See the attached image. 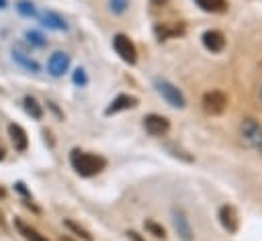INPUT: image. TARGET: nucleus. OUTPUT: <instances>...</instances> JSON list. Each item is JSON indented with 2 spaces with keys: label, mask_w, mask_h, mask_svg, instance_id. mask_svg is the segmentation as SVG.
I'll return each mask as SVG.
<instances>
[{
  "label": "nucleus",
  "mask_w": 262,
  "mask_h": 241,
  "mask_svg": "<svg viewBox=\"0 0 262 241\" xmlns=\"http://www.w3.org/2000/svg\"><path fill=\"white\" fill-rule=\"evenodd\" d=\"M70 163H72V167L80 174V176H84V178H90V176H96V174H100L104 167H106V159L104 157H100V155H96V153H88V151H84V149H72V153H70Z\"/></svg>",
  "instance_id": "1"
},
{
  "label": "nucleus",
  "mask_w": 262,
  "mask_h": 241,
  "mask_svg": "<svg viewBox=\"0 0 262 241\" xmlns=\"http://www.w3.org/2000/svg\"><path fill=\"white\" fill-rule=\"evenodd\" d=\"M154 86H156L158 94H160L170 106H176V108H182V106H184V96H182V92H180L174 84H170L168 80L156 78V80H154Z\"/></svg>",
  "instance_id": "2"
},
{
  "label": "nucleus",
  "mask_w": 262,
  "mask_h": 241,
  "mask_svg": "<svg viewBox=\"0 0 262 241\" xmlns=\"http://www.w3.org/2000/svg\"><path fill=\"white\" fill-rule=\"evenodd\" d=\"M239 131H242V139H244L246 145H250L252 149L262 151V127L254 118H244Z\"/></svg>",
  "instance_id": "3"
},
{
  "label": "nucleus",
  "mask_w": 262,
  "mask_h": 241,
  "mask_svg": "<svg viewBox=\"0 0 262 241\" xmlns=\"http://www.w3.org/2000/svg\"><path fill=\"white\" fill-rule=\"evenodd\" d=\"M113 47H115L117 55L123 61H127V63H135L137 61V49H135V45L131 43V39L127 35H121V33L115 35L113 37Z\"/></svg>",
  "instance_id": "4"
},
{
  "label": "nucleus",
  "mask_w": 262,
  "mask_h": 241,
  "mask_svg": "<svg viewBox=\"0 0 262 241\" xmlns=\"http://www.w3.org/2000/svg\"><path fill=\"white\" fill-rule=\"evenodd\" d=\"M227 106V98L223 92H217V90H211V92H205L203 94V108L205 112L209 114H221Z\"/></svg>",
  "instance_id": "5"
},
{
  "label": "nucleus",
  "mask_w": 262,
  "mask_h": 241,
  "mask_svg": "<svg viewBox=\"0 0 262 241\" xmlns=\"http://www.w3.org/2000/svg\"><path fill=\"white\" fill-rule=\"evenodd\" d=\"M143 127H145V131L149 135L162 137V135H166L170 131V120L166 116H160V114H147L143 118Z\"/></svg>",
  "instance_id": "6"
},
{
  "label": "nucleus",
  "mask_w": 262,
  "mask_h": 241,
  "mask_svg": "<svg viewBox=\"0 0 262 241\" xmlns=\"http://www.w3.org/2000/svg\"><path fill=\"white\" fill-rule=\"evenodd\" d=\"M70 65V55L63 53V51H55L49 61H47V67H49V74L51 76H61Z\"/></svg>",
  "instance_id": "7"
},
{
  "label": "nucleus",
  "mask_w": 262,
  "mask_h": 241,
  "mask_svg": "<svg viewBox=\"0 0 262 241\" xmlns=\"http://www.w3.org/2000/svg\"><path fill=\"white\" fill-rule=\"evenodd\" d=\"M219 221H221V225H223L225 231H229V233H235L237 231V212H235L233 206L223 204L219 208Z\"/></svg>",
  "instance_id": "8"
},
{
  "label": "nucleus",
  "mask_w": 262,
  "mask_h": 241,
  "mask_svg": "<svg viewBox=\"0 0 262 241\" xmlns=\"http://www.w3.org/2000/svg\"><path fill=\"white\" fill-rule=\"evenodd\" d=\"M8 137H10V141H12V145H14L16 151H25L27 149L29 139H27V133H25V129L20 125L10 123L8 125Z\"/></svg>",
  "instance_id": "9"
},
{
  "label": "nucleus",
  "mask_w": 262,
  "mask_h": 241,
  "mask_svg": "<svg viewBox=\"0 0 262 241\" xmlns=\"http://www.w3.org/2000/svg\"><path fill=\"white\" fill-rule=\"evenodd\" d=\"M133 106H137V98H135V96H129V94H121V96H117V98L108 104L106 114H115V112H121V110L133 108Z\"/></svg>",
  "instance_id": "10"
},
{
  "label": "nucleus",
  "mask_w": 262,
  "mask_h": 241,
  "mask_svg": "<svg viewBox=\"0 0 262 241\" xmlns=\"http://www.w3.org/2000/svg\"><path fill=\"white\" fill-rule=\"evenodd\" d=\"M14 227L18 229V233L27 239V241H49L47 237H43L37 229H33L29 223H25L23 219H14Z\"/></svg>",
  "instance_id": "11"
},
{
  "label": "nucleus",
  "mask_w": 262,
  "mask_h": 241,
  "mask_svg": "<svg viewBox=\"0 0 262 241\" xmlns=\"http://www.w3.org/2000/svg\"><path fill=\"white\" fill-rule=\"evenodd\" d=\"M203 45L209 49V51H221L223 45H225V37L219 33V31H207L203 35Z\"/></svg>",
  "instance_id": "12"
},
{
  "label": "nucleus",
  "mask_w": 262,
  "mask_h": 241,
  "mask_svg": "<svg viewBox=\"0 0 262 241\" xmlns=\"http://www.w3.org/2000/svg\"><path fill=\"white\" fill-rule=\"evenodd\" d=\"M174 227H176L178 235H180L184 241H190V239H192V231H190L188 221H186V216H184L182 212H174Z\"/></svg>",
  "instance_id": "13"
},
{
  "label": "nucleus",
  "mask_w": 262,
  "mask_h": 241,
  "mask_svg": "<svg viewBox=\"0 0 262 241\" xmlns=\"http://www.w3.org/2000/svg\"><path fill=\"white\" fill-rule=\"evenodd\" d=\"M23 104H25V110H27V114H31L33 118H43V108H41V104L33 98V96H25V100H23Z\"/></svg>",
  "instance_id": "14"
},
{
  "label": "nucleus",
  "mask_w": 262,
  "mask_h": 241,
  "mask_svg": "<svg viewBox=\"0 0 262 241\" xmlns=\"http://www.w3.org/2000/svg\"><path fill=\"white\" fill-rule=\"evenodd\" d=\"M196 4L205 12H223L227 8V2L225 0H196Z\"/></svg>",
  "instance_id": "15"
},
{
  "label": "nucleus",
  "mask_w": 262,
  "mask_h": 241,
  "mask_svg": "<svg viewBox=\"0 0 262 241\" xmlns=\"http://www.w3.org/2000/svg\"><path fill=\"white\" fill-rule=\"evenodd\" d=\"M66 227H68L70 231H74V235H76V237H82L84 241H92V235H90L84 227H80L78 223H74V221H70V219H68V221H66Z\"/></svg>",
  "instance_id": "16"
},
{
  "label": "nucleus",
  "mask_w": 262,
  "mask_h": 241,
  "mask_svg": "<svg viewBox=\"0 0 262 241\" xmlns=\"http://www.w3.org/2000/svg\"><path fill=\"white\" fill-rule=\"evenodd\" d=\"M143 227H145V231H149V233H151L154 237H158V239H164V237H166V229H164L160 223H156V221H145Z\"/></svg>",
  "instance_id": "17"
},
{
  "label": "nucleus",
  "mask_w": 262,
  "mask_h": 241,
  "mask_svg": "<svg viewBox=\"0 0 262 241\" xmlns=\"http://www.w3.org/2000/svg\"><path fill=\"white\" fill-rule=\"evenodd\" d=\"M154 33H156V35H158V39L162 41V39H168L170 35H178V33H182V29H178V27L170 29V27H166V25H158V27L154 29Z\"/></svg>",
  "instance_id": "18"
},
{
  "label": "nucleus",
  "mask_w": 262,
  "mask_h": 241,
  "mask_svg": "<svg viewBox=\"0 0 262 241\" xmlns=\"http://www.w3.org/2000/svg\"><path fill=\"white\" fill-rule=\"evenodd\" d=\"M45 20H49V22H45V25H49V27H55V29H66V25L55 16V14H47L45 16Z\"/></svg>",
  "instance_id": "19"
},
{
  "label": "nucleus",
  "mask_w": 262,
  "mask_h": 241,
  "mask_svg": "<svg viewBox=\"0 0 262 241\" xmlns=\"http://www.w3.org/2000/svg\"><path fill=\"white\" fill-rule=\"evenodd\" d=\"M18 10H20L23 14H27V16L35 14V8H33V4H29V2H20V4H18Z\"/></svg>",
  "instance_id": "20"
},
{
  "label": "nucleus",
  "mask_w": 262,
  "mask_h": 241,
  "mask_svg": "<svg viewBox=\"0 0 262 241\" xmlns=\"http://www.w3.org/2000/svg\"><path fill=\"white\" fill-rule=\"evenodd\" d=\"M27 37H29V41H31V43H35V45H45V41H43V37H41L39 33L29 31V33H27Z\"/></svg>",
  "instance_id": "21"
},
{
  "label": "nucleus",
  "mask_w": 262,
  "mask_h": 241,
  "mask_svg": "<svg viewBox=\"0 0 262 241\" xmlns=\"http://www.w3.org/2000/svg\"><path fill=\"white\" fill-rule=\"evenodd\" d=\"M74 82H76V84H86L84 69H76V74H74Z\"/></svg>",
  "instance_id": "22"
},
{
  "label": "nucleus",
  "mask_w": 262,
  "mask_h": 241,
  "mask_svg": "<svg viewBox=\"0 0 262 241\" xmlns=\"http://www.w3.org/2000/svg\"><path fill=\"white\" fill-rule=\"evenodd\" d=\"M111 8H115L117 12H121L125 8V0H111Z\"/></svg>",
  "instance_id": "23"
},
{
  "label": "nucleus",
  "mask_w": 262,
  "mask_h": 241,
  "mask_svg": "<svg viewBox=\"0 0 262 241\" xmlns=\"http://www.w3.org/2000/svg\"><path fill=\"white\" fill-rule=\"evenodd\" d=\"M127 237H129L131 241H145V239H141V235H139V233H135V231H129V233H127Z\"/></svg>",
  "instance_id": "24"
},
{
  "label": "nucleus",
  "mask_w": 262,
  "mask_h": 241,
  "mask_svg": "<svg viewBox=\"0 0 262 241\" xmlns=\"http://www.w3.org/2000/svg\"><path fill=\"white\" fill-rule=\"evenodd\" d=\"M4 225H6V221H4V214L0 212V227H4Z\"/></svg>",
  "instance_id": "25"
},
{
  "label": "nucleus",
  "mask_w": 262,
  "mask_h": 241,
  "mask_svg": "<svg viewBox=\"0 0 262 241\" xmlns=\"http://www.w3.org/2000/svg\"><path fill=\"white\" fill-rule=\"evenodd\" d=\"M4 196H6V190H4L2 186H0V198H4Z\"/></svg>",
  "instance_id": "26"
},
{
  "label": "nucleus",
  "mask_w": 262,
  "mask_h": 241,
  "mask_svg": "<svg viewBox=\"0 0 262 241\" xmlns=\"http://www.w3.org/2000/svg\"><path fill=\"white\" fill-rule=\"evenodd\" d=\"M4 159V149H2V145H0V161Z\"/></svg>",
  "instance_id": "27"
},
{
  "label": "nucleus",
  "mask_w": 262,
  "mask_h": 241,
  "mask_svg": "<svg viewBox=\"0 0 262 241\" xmlns=\"http://www.w3.org/2000/svg\"><path fill=\"white\" fill-rule=\"evenodd\" d=\"M151 2H154V4H164L166 0H151Z\"/></svg>",
  "instance_id": "28"
},
{
  "label": "nucleus",
  "mask_w": 262,
  "mask_h": 241,
  "mask_svg": "<svg viewBox=\"0 0 262 241\" xmlns=\"http://www.w3.org/2000/svg\"><path fill=\"white\" fill-rule=\"evenodd\" d=\"M6 6V0H0V8H4Z\"/></svg>",
  "instance_id": "29"
},
{
  "label": "nucleus",
  "mask_w": 262,
  "mask_h": 241,
  "mask_svg": "<svg viewBox=\"0 0 262 241\" xmlns=\"http://www.w3.org/2000/svg\"><path fill=\"white\" fill-rule=\"evenodd\" d=\"M61 241H72V239H68V237H61Z\"/></svg>",
  "instance_id": "30"
}]
</instances>
